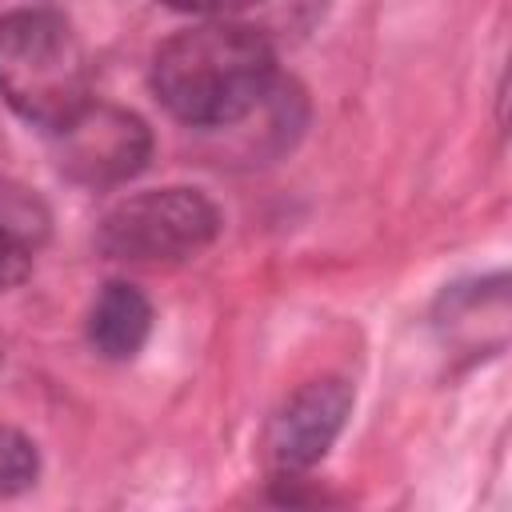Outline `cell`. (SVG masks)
<instances>
[{"label":"cell","mask_w":512,"mask_h":512,"mask_svg":"<svg viewBox=\"0 0 512 512\" xmlns=\"http://www.w3.org/2000/svg\"><path fill=\"white\" fill-rule=\"evenodd\" d=\"M152 332V304L136 284L112 280L88 312V340L104 360H132Z\"/></svg>","instance_id":"6"},{"label":"cell","mask_w":512,"mask_h":512,"mask_svg":"<svg viewBox=\"0 0 512 512\" xmlns=\"http://www.w3.org/2000/svg\"><path fill=\"white\" fill-rule=\"evenodd\" d=\"M168 8L180 12H208V16H244L256 0H164Z\"/></svg>","instance_id":"10"},{"label":"cell","mask_w":512,"mask_h":512,"mask_svg":"<svg viewBox=\"0 0 512 512\" xmlns=\"http://www.w3.org/2000/svg\"><path fill=\"white\" fill-rule=\"evenodd\" d=\"M24 272H28V248H24V240L0 224V292L12 288V284H20Z\"/></svg>","instance_id":"9"},{"label":"cell","mask_w":512,"mask_h":512,"mask_svg":"<svg viewBox=\"0 0 512 512\" xmlns=\"http://www.w3.org/2000/svg\"><path fill=\"white\" fill-rule=\"evenodd\" d=\"M352 412V388L336 376H320L300 384L268 420L264 428V464L292 480L320 464L336 436L344 432V420Z\"/></svg>","instance_id":"5"},{"label":"cell","mask_w":512,"mask_h":512,"mask_svg":"<svg viewBox=\"0 0 512 512\" xmlns=\"http://www.w3.org/2000/svg\"><path fill=\"white\" fill-rule=\"evenodd\" d=\"M0 96L12 112L56 132L92 100V68L72 24L48 8L0 16Z\"/></svg>","instance_id":"2"},{"label":"cell","mask_w":512,"mask_h":512,"mask_svg":"<svg viewBox=\"0 0 512 512\" xmlns=\"http://www.w3.org/2000/svg\"><path fill=\"white\" fill-rule=\"evenodd\" d=\"M324 8H328V0H256L244 12V24L256 28L272 44V40H288V36L308 32L324 16Z\"/></svg>","instance_id":"7"},{"label":"cell","mask_w":512,"mask_h":512,"mask_svg":"<svg viewBox=\"0 0 512 512\" xmlns=\"http://www.w3.org/2000/svg\"><path fill=\"white\" fill-rule=\"evenodd\" d=\"M40 472V456H36V444L16 432V428H4L0 424V496H16L24 492Z\"/></svg>","instance_id":"8"},{"label":"cell","mask_w":512,"mask_h":512,"mask_svg":"<svg viewBox=\"0 0 512 512\" xmlns=\"http://www.w3.org/2000/svg\"><path fill=\"white\" fill-rule=\"evenodd\" d=\"M276 88L272 44L244 20H208L168 36L152 60V92L192 128H228Z\"/></svg>","instance_id":"1"},{"label":"cell","mask_w":512,"mask_h":512,"mask_svg":"<svg viewBox=\"0 0 512 512\" xmlns=\"http://www.w3.org/2000/svg\"><path fill=\"white\" fill-rule=\"evenodd\" d=\"M52 136L60 172L84 188H112L132 180L152 152L148 124L136 112L92 100Z\"/></svg>","instance_id":"4"},{"label":"cell","mask_w":512,"mask_h":512,"mask_svg":"<svg viewBox=\"0 0 512 512\" xmlns=\"http://www.w3.org/2000/svg\"><path fill=\"white\" fill-rule=\"evenodd\" d=\"M220 232L216 204L196 188H152L120 200L100 224V252L128 264H176Z\"/></svg>","instance_id":"3"}]
</instances>
